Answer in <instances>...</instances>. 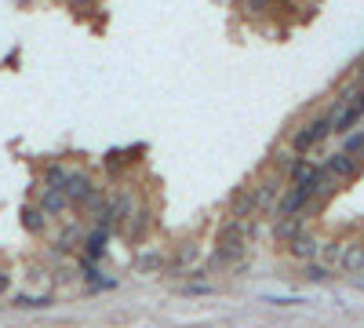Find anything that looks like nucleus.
<instances>
[{
  "label": "nucleus",
  "mask_w": 364,
  "mask_h": 328,
  "mask_svg": "<svg viewBox=\"0 0 364 328\" xmlns=\"http://www.w3.org/2000/svg\"><path fill=\"white\" fill-rule=\"evenodd\" d=\"M331 135V113L324 110V113H317L314 121H306V125H299L291 135H288V146L299 154V157H310L317 146L324 142Z\"/></svg>",
  "instance_id": "f257e3e1"
},
{
  "label": "nucleus",
  "mask_w": 364,
  "mask_h": 328,
  "mask_svg": "<svg viewBox=\"0 0 364 328\" xmlns=\"http://www.w3.org/2000/svg\"><path fill=\"white\" fill-rule=\"evenodd\" d=\"M135 208H139V194L135 190H128V186H120V190H113L109 194V204H106V212L95 219L99 226H106V230H120L132 216H135Z\"/></svg>",
  "instance_id": "f03ea898"
},
{
  "label": "nucleus",
  "mask_w": 364,
  "mask_h": 328,
  "mask_svg": "<svg viewBox=\"0 0 364 328\" xmlns=\"http://www.w3.org/2000/svg\"><path fill=\"white\" fill-rule=\"evenodd\" d=\"M317 197V190L314 186H299V183H288L284 186V194H281V201L273 204V219L277 216H302L306 212V204Z\"/></svg>",
  "instance_id": "7ed1b4c3"
},
{
  "label": "nucleus",
  "mask_w": 364,
  "mask_h": 328,
  "mask_svg": "<svg viewBox=\"0 0 364 328\" xmlns=\"http://www.w3.org/2000/svg\"><path fill=\"white\" fill-rule=\"evenodd\" d=\"M321 164H324V171H328L331 179H339V183H353V179H360V175H364V161H360V157H353V154H346V150L328 154Z\"/></svg>",
  "instance_id": "20e7f679"
},
{
  "label": "nucleus",
  "mask_w": 364,
  "mask_h": 328,
  "mask_svg": "<svg viewBox=\"0 0 364 328\" xmlns=\"http://www.w3.org/2000/svg\"><path fill=\"white\" fill-rule=\"evenodd\" d=\"M284 186H288V179L281 171H266L262 179H255L252 190H255V201H259V212H273V204L281 201Z\"/></svg>",
  "instance_id": "39448f33"
},
{
  "label": "nucleus",
  "mask_w": 364,
  "mask_h": 328,
  "mask_svg": "<svg viewBox=\"0 0 364 328\" xmlns=\"http://www.w3.org/2000/svg\"><path fill=\"white\" fill-rule=\"evenodd\" d=\"M84 223L80 219H70L63 230H58V237H55V248H51V259H63V255H70V252H80V245H84Z\"/></svg>",
  "instance_id": "423d86ee"
},
{
  "label": "nucleus",
  "mask_w": 364,
  "mask_h": 328,
  "mask_svg": "<svg viewBox=\"0 0 364 328\" xmlns=\"http://www.w3.org/2000/svg\"><path fill=\"white\" fill-rule=\"evenodd\" d=\"M132 266H135V274H142V277L168 274V252L164 248H139Z\"/></svg>",
  "instance_id": "0eeeda50"
},
{
  "label": "nucleus",
  "mask_w": 364,
  "mask_h": 328,
  "mask_svg": "<svg viewBox=\"0 0 364 328\" xmlns=\"http://www.w3.org/2000/svg\"><path fill=\"white\" fill-rule=\"evenodd\" d=\"M66 197H70V204L73 208H80L87 197H91V190H95V179H91L84 168H70V175H66Z\"/></svg>",
  "instance_id": "6e6552de"
},
{
  "label": "nucleus",
  "mask_w": 364,
  "mask_h": 328,
  "mask_svg": "<svg viewBox=\"0 0 364 328\" xmlns=\"http://www.w3.org/2000/svg\"><path fill=\"white\" fill-rule=\"evenodd\" d=\"M284 248H288V255H291V259L310 263V259H321V237H317L314 230H302V233L295 237V241H288Z\"/></svg>",
  "instance_id": "1a4fd4ad"
},
{
  "label": "nucleus",
  "mask_w": 364,
  "mask_h": 328,
  "mask_svg": "<svg viewBox=\"0 0 364 328\" xmlns=\"http://www.w3.org/2000/svg\"><path fill=\"white\" fill-rule=\"evenodd\" d=\"M109 237H113V230H106V226H91L87 233H84V245H80V252L87 255V259H106V252H109Z\"/></svg>",
  "instance_id": "9d476101"
},
{
  "label": "nucleus",
  "mask_w": 364,
  "mask_h": 328,
  "mask_svg": "<svg viewBox=\"0 0 364 328\" xmlns=\"http://www.w3.org/2000/svg\"><path fill=\"white\" fill-rule=\"evenodd\" d=\"M37 204L44 208V212L51 216V219H58V216H66L70 212V197H66V190H58V186H41L37 190Z\"/></svg>",
  "instance_id": "9b49d317"
},
{
  "label": "nucleus",
  "mask_w": 364,
  "mask_h": 328,
  "mask_svg": "<svg viewBox=\"0 0 364 328\" xmlns=\"http://www.w3.org/2000/svg\"><path fill=\"white\" fill-rule=\"evenodd\" d=\"M226 216H233V219H252V216H259V201H255V190H252V186H240V190H233V197H230V208H226Z\"/></svg>",
  "instance_id": "f8f14e48"
},
{
  "label": "nucleus",
  "mask_w": 364,
  "mask_h": 328,
  "mask_svg": "<svg viewBox=\"0 0 364 328\" xmlns=\"http://www.w3.org/2000/svg\"><path fill=\"white\" fill-rule=\"evenodd\" d=\"M306 216H277V219H273V241H277V245H288V241H295V237L302 233V230H306Z\"/></svg>",
  "instance_id": "ddd939ff"
},
{
  "label": "nucleus",
  "mask_w": 364,
  "mask_h": 328,
  "mask_svg": "<svg viewBox=\"0 0 364 328\" xmlns=\"http://www.w3.org/2000/svg\"><path fill=\"white\" fill-rule=\"evenodd\" d=\"M149 226H154V212H149V208H135V216L124 223V226H120L117 233L120 237H124V241H132V245H139L142 241V237L149 233Z\"/></svg>",
  "instance_id": "4468645a"
},
{
  "label": "nucleus",
  "mask_w": 364,
  "mask_h": 328,
  "mask_svg": "<svg viewBox=\"0 0 364 328\" xmlns=\"http://www.w3.org/2000/svg\"><path fill=\"white\" fill-rule=\"evenodd\" d=\"M18 219H22V230L33 233V237H44V233H48V223H51V216L44 212L41 204H22Z\"/></svg>",
  "instance_id": "2eb2a0df"
},
{
  "label": "nucleus",
  "mask_w": 364,
  "mask_h": 328,
  "mask_svg": "<svg viewBox=\"0 0 364 328\" xmlns=\"http://www.w3.org/2000/svg\"><path fill=\"white\" fill-rule=\"evenodd\" d=\"M339 270L343 274H364V241H346L343 248V259H339Z\"/></svg>",
  "instance_id": "dca6fc26"
},
{
  "label": "nucleus",
  "mask_w": 364,
  "mask_h": 328,
  "mask_svg": "<svg viewBox=\"0 0 364 328\" xmlns=\"http://www.w3.org/2000/svg\"><path fill=\"white\" fill-rule=\"evenodd\" d=\"M11 307H18V310H48V307H55V292H41V295L11 292Z\"/></svg>",
  "instance_id": "f3484780"
},
{
  "label": "nucleus",
  "mask_w": 364,
  "mask_h": 328,
  "mask_svg": "<svg viewBox=\"0 0 364 328\" xmlns=\"http://www.w3.org/2000/svg\"><path fill=\"white\" fill-rule=\"evenodd\" d=\"M331 277V266L321 263V259H310V263H302V281H310V285H324Z\"/></svg>",
  "instance_id": "a211bd4d"
},
{
  "label": "nucleus",
  "mask_w": 364,
  "mask_h": 328,
  "mask_svg": "<svg viewBox=\"0 0 364 328\" xmlns=\"http://www.w3.org/2000/svg\"><path fill=\"white\" fill-rule=\"evenodd\" d=\"M343 248H346L343 237H331V241H321V263H328L331 270H336L339 259H343Z\"/></svg>",
  "instance_id": "6ab92c4d"
},
{
  "label": "nucleus",
  "mask_w": 364,
  "mask_h": 328,
  "mask_svg": "<svg viewBox=\"0 0 364 328\" xmlns=\"http://www.w3.org/2000/svg\"><path fill=\"white\" fill-rule=\"evenodd\" d=\"M44 186H58V190H63L66 186V175H70V168L63 164V161H51V164H44Z\"/></svg>",
  "instance_id": "aec40b11"
},
{
  "label": "nucleus",
  "mask_w": 364,
  "mask_h": 328,
  "mask_svg": "<svg viewBox=\"0 0 364 328\" xmlns=\"http://www.w3.org/2000/svg\"><path fill=\"white\" fill-rule=\"evenodd\" d=\"M295 161H299V154L291 150V146H288V142L281 146V150H273V171H281L284 179H288V171L295 168Z\"/></svg>",
  "instance_id": "412c9836"
},
{
  "label": "nucleus",
  "mask_w": 364,
  "mask_h": 328,
  "mask_svg": "<svg viewBox=\"0 0 364 328\" xmlns=\"http://www.w3.org/2000/svg\"><path fill=\"white\" fill-rule=\"evenodd\" d=\"M339 139H343L339 150H346V154H353V157L364 161V128H353V132H346V135H339Z\"/></svg>",
  "instance_id": "4be33fe9"
},
{
  "label": "nucleus",
  "mask_w": 364,
  "mask_h": 328,
  "mask_svg": "<svg viewBox=\"0 0 364 328\" xmlns=\"http://www.w3.org/2000/svg\"><path fill=\"white\" fill-rule=\"evenodd\" d=\"M266 303H277V307H299V303H306L302 295H266Z\"/></svg>",
  "instance_id": "5701e85b"
},
{
  "label": "nucleus",
  "mask_w": 364,
  "mask_h": 328,
  "mask_svg": "<svg viewBox=\"0 0 364 328\" xmlns=\"http://www.w3.org/2000/svg\"><path fill=\"white\" fill-rule=\"evenodd\" d=\"M208 292H215L208 281H190L186 288H182V295H208Z\"/></svg>",
  "instance_id": "b1692460"
},
{
  "label": "nucleus",
  "mask_w": 364,
  "mask_h": 328,
  "mask_svg": "<svg viewBox=\"0 0 364 328\" xmlns=\"http://www.w3.org/2000/svg\"><path fill=\"white\" fill-rule=\"evenodd\" d=\"M66 4H70V11L84 15V11H95V8H99V0H66Z\"/></svg>",
  "instance_id": "393cba45"
},
{
  "label": "nucleus",
  "mask_w": 364,
  "mask_h": 328,
  "mask_svg": "<svg viewBox=\"0 0 364 328\" xmlns=\"http://www.w3.org/2000/svg\"><path fill=\"white\" fill-rule=\"evenodd\" d=\"M240 8H245L248 15H262L269 8V0H240Z\"/></svg>",
  "instance_id": "a878e982"
},
{
  "label": "nucleus",
  "mask_w": 364,
  "mask_h": 328,
  "mask_svg": "<svg viewBox=\"0 0 364 328\" xmlns=\"http://www.w3.org/2000/svg\"><path fill=\"white\" fill-rule=\"evenodd\" d=\"M26 281H29V285H41V281H44V270H41V266H29V270H26Z\"/></svg>",
  "instance_id": "bb28decb"
},
{
  "label": "nucleus",
  "mask_w": 364,
  "mask_h": 328,
  "mask_svg": "<svg viewBox=\"0 0 364 328\" xmlns=\"http://www.w3.org/2000/svg\"><path fill=\"white\" fill-rule=\"evenodd\" d=\"M8 292H11V274L0 270V295H8Z\"/></svg>",
  "instance_id": "cd10ccee"
},
{
  "label": "nucleus",
  "mask_w": 364,
  "mask_h": 328,
  "mask_svg": "<svg viewBox=\"0 0 364 328\" xmlns=\"http://www.w3.org/2000/svg\"><path fill=\"white\" fill-rule=\"evenodd\" d=\"M360 285H364V281H360Z\"/></svg>",
  "instance_id": "c85d7f7f"
}]
</instances>
